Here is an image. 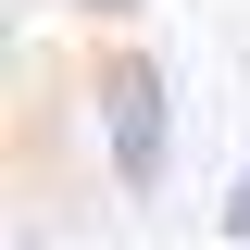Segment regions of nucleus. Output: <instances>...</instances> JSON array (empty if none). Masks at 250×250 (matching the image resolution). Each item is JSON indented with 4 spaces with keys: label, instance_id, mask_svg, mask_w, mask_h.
I'll return each instance as SVG.
<instances>
[{
    "label": "nucleus",
    "instance_id": "7ed1b4c3",
    "mask_svg": "<svg viewBox=\"0 0 250 250\" xmlns=\"http://www.w3.org/2000/svg\"><path fill=\"white\" fill-rule=\"evenodd\" d=\"M62 13H88V25H125V13H138V0H62Z\"/></svg>",
    "mask_w": 250,
    "mask_h": 250
},
{
    "label": "nucleus",
    "instance_id": "f257e3e1",
    "mask_svg": "<svg viewBox=\"0 0 250 250\" xmlns=\"http://www.w3.org/2000/svg\"><path fill=\"white\" fill-rule=\"evenodd\" d=\"M88 113H100L113 188H125V200H163V175H175V88H163V62H150V50H100Z\"/></svg>",
    "mask_w": 250,
    "mask_h": 250
},
{
    "label": "nucleus",
    "instance_id": "f03ea898",
    "mask_svg": "<svg viewBox=\"0 0 250 250\" xmlns=\"http://www.w3.org/2000/svg\"><path fill=\"white\" fill-rule=\"evenodd\" d=\"M213 225H225V238H250V150H238V188H225V213H213Z\"/></svg>",
    "mask_w": 250,
    "mask_h": 250
}]
</instances>
